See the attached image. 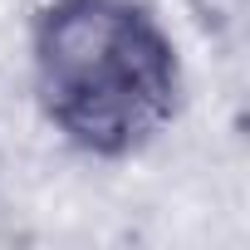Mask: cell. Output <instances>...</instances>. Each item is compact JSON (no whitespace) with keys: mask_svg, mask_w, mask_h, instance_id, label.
<instances>
[{"mask_svg":"<svg viewBox=\"0 0 250 250\" xmlns=\"http://www.w3.org/2000/svg\"><path fill=\"white\" fill-rule=\"evenodd\" d=\"M44 108L88 152H133L177 113V54L128 0H54L35 30Z\"/></svg>","mask_w":250,"mask_h":250,"instance_id":"6da1fadb","label":"cell"}]
</instances>
